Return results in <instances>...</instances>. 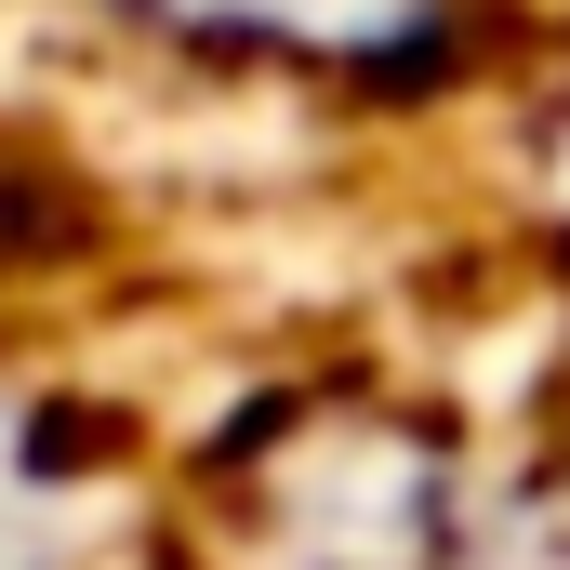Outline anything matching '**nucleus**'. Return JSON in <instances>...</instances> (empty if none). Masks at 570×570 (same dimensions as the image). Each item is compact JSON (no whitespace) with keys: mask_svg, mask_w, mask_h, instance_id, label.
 Listing matches in <instances>:
<instances>
[{"mask_svg":"<svg viewBox=\"0 0 570 570\" xmlns=\"http://www.w3.org/2000/svg\"><path fill=\"white\" fill-rule=\"evenodd\" d=\"M451 570H570V518H504L491 544H451Z\"/></svg>","mask_w":570,"mask_h":570,"instance_id":"nucleus-1","label":"nucleus"},{"mask_svg":"<svg viewBox=\"0 0 570 570\" xmlns=\"http://www.w3.org/2000/svg\"><path fill=\"white\" fill-rule=\"evenodd\" d=\"M0 570H40V558H13V544H0Z\"/></svg>","mask_w":570,"mask_h":570,"instance_id":"nucleus-2","label":"nucleus"}]
</instances>
